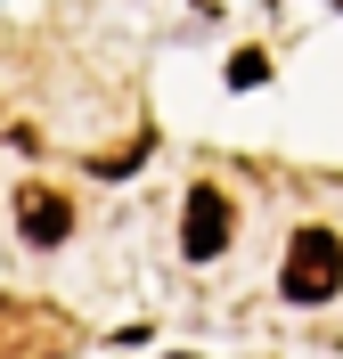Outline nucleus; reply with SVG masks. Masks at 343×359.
Segmentation results:
<instances>
[{
	"label": "nucleus",
	"mask_w": 343,
	"mask_h": 359,
	"mask_svg": "<svg viewBox=\"0 0 343 359\" xmlns=\"http://www.w3.org/2000/svg\"><path fill=\"white\" fill-rule=\"evenodd\" d=\"M17 229L33 237V245H58V237L74 229V204L58 196V188H41V180H25L17 188Z\"/></svg>",
	"instance_id": "3"
},
{
	"label": "nucleus",
	"mask_w": 343,
	"mask_h": 359,
	"mask_svg": "<svg viewBox=\"0 0 343 359\" xmlns=\"http://www.w3.org/2000/svg\"><path fill=\"white\" fill-rule=\"evenodd\" d=\"M335 286H343L335 229H295V245H286V302H327Z\"/></svg>",
	"instance_id": "1"
},
{
	"label": "nucleus",
	"mask_w": 343,
	"mask_h": 359,
	"mask_svg": "<svg viewBox=\"0 0 343 359\" xmlns=\"http://www.w3.org/2000/svg\"><path fill=\"white\" fill-rule=\"evenodd\" d=\"M229 245V196H221V188H213V180H205V188H188V221H180V253H188V262H213V253H221Z\"/></svg>",
	"instance_id": "2"
},
{
	"label": "nucleus",
	"mask_w": 343,
	"mask_h": 359,
	"mask_svg": "<svg viewBox=\"0 0 343 359\" xmlns=\"http://www.w3.org/2000/svg\"><path fill=\"white\" fill-rule=\"evenodd\" d=\"M262 74H270V57H262V49H246V57H229V82H262Z\"/></svg>",
	"instance_id": "4"
}]
</instances>
